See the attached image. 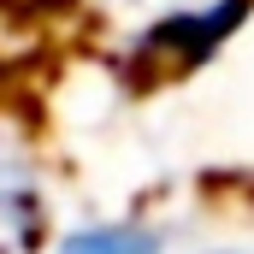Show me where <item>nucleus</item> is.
I'll use <instances>...</instances> for the list:
<instances>
[{"label": "nucleus", "mask_w": 254, "mask_h": 254, "mask_svg": "<svg viewBox=\"0 0 254 254\" xmlns=\"http://www.w3.org/2000/svg\"><path fill=\"white\" fill-rule=\"evenodd\" d=\"M201 254H254V249H201Z\"/></svg>", "instance_id": "4"}, {"label": "nucleus", "mask_w": 254, "mask_h": 254, "mask_svg": "<svg viewBox=\"0 0 254 254\" xmlns=\"http://www.w3.org/2000/svg\"><path fill=\"white\" fill-rule=\"evenodd\" d=\"M71 6L125 54L160 65L207 60L249 12V0H71Z\"/></svg>", "instance_id": "1"}, {"label": "nucleus", "mask_w": 254, "mask_h": 254, "mask_svg": "<svg viewBox=\"0 0 254 254\" xmlns=\"http://www.w3.org/2000/svg\"><path fill=\"white\" fill-rule=\"evenodd\" d=\"M54 254H166V237L154 225H83L60 237Z\"/></svg>", "instance_id": "2"}, {"label": "nucleus", "mask_w": 254, "mask_h": 254, "mask_svg": "<svg viewBox=\"0 0 254 254\" xmlns=\"http://www.w3.org/2000/svg\"><path fill=\"white\" fill-rule=\"evenodd\" d=\"M36 237H42V201H36V190L6 184L0 190V254H36Z\"/></svg>", "instance_id": "3"}]
</instances>
